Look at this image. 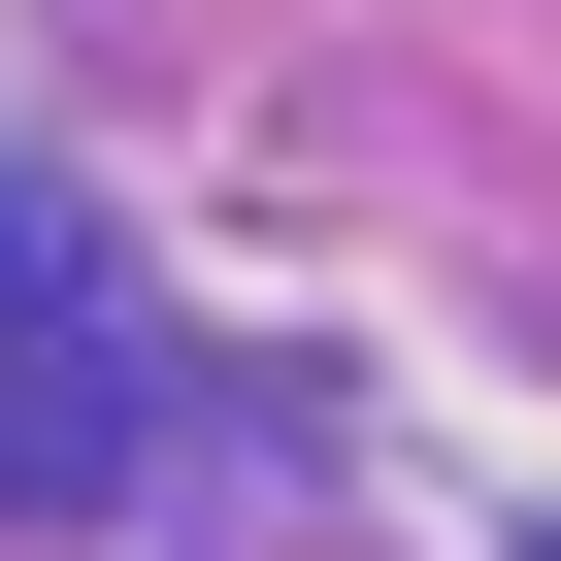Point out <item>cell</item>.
<instances>
[{
	"instance_id": "cell-1",
	"label": "cell",
	"mask_w": 561,
	"mask_h": 561,
	"mask_svg": "<svg viewBox=\"0 0 561 561\" xmlns=\"http://www.w3.org/2000/svg\"><path fill=\"white\" fill-rule=\"evenodd\" d=\"M133 430V331H100V264H67V198H0V495H67Z\"/></svg>"
}]
</instances>
